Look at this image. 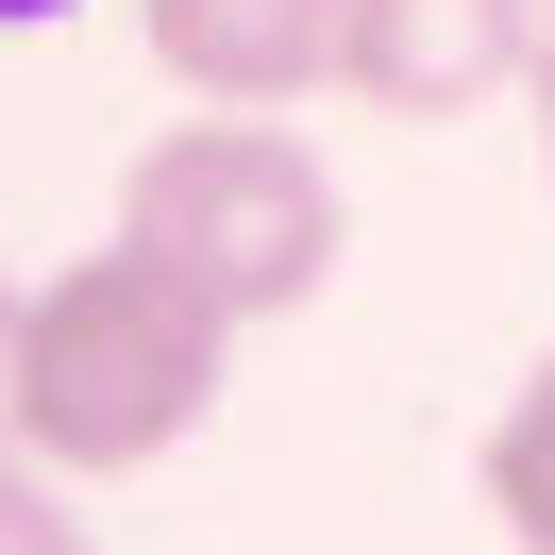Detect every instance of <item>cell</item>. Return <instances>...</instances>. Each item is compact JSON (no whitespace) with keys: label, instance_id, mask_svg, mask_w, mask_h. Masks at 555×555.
<instances>
[{"label":"cell","instance_id":"3957f363","mask_svg":"<svg viewBox=\"0 0 555 555\" xmlns=\"http://www.w3.org/2000/svg\"><path fill=\"white\" fill-rule=\"evenodd\" d=\"M152 68L185 85V102H236V118H286L337 85L353 51V0H135Z\"/></svg>","mask_w":555,"mask_h":555},{"label":"cell","instance_id":"6da1fadb","mask_svg":"<svg viewBox=\"0 0 555 555\" xmlns=\"http://www.w3.org/2000/svg\"><path fill=\"white\" fill-rule=\"evenodd\" d=\"M219 371H236V320L203 286H169L152 253H68V270L17 304V371H0V438L51 454L68 488H135L169 472L219 421Z\"/></svg>","mask_w":555,"mask_h":555},{"label":"cell","instance_id":"8992f818","mask_svg":"<svg viewBox=\"0 0 555 555\" xmlns=\"http://www.w3.org/2000/svg\"><path fill=\"white\" fill-rule=\"evenodd\" d=\"M0 555H118V539L85 521V488L51 472V454H17V438H0Z\"/></svg>","mask_w":555,"mask_h":555},{"label":"cell","instance_id":"52a82bcc","mask_svg":"<svg viewBox=\"0 0 555 555\" xmlns=\"http://www.w3.org/2000/svg\"><path fill=\"white\" fill-rule=\"evenodd\" d=\"M521 85L555 102V0H521Z\"/></svg>","mask_w":555,"mask_h":555},{"label":"cell","instance_id":"ba28073f","mask_svg":"<svg viewBox=\"0 0 555 555\" xmlns=\"http://www.w3.org/2000/svg\"><path fill=\"white\" fill-rule=\"evenodd\" d=\"M51 17H85V0H0V35H51Z\"/></svg>","mask_w":555,"mask_h":555},{"label":"cell","instance_id":"5b68a950","mask_svg":"<svg viewBox=\"0 0 555 555\" xmlns=\"http://www.w3.org/2000/svg\"><path fill=\"white\" fill-rule=\"evenodd\" d=\"M472 488H488V521H505L521 555H555V353H539V371L505 387V421H488Z\"/></svg>","mask_w":555,"mask_h":555},{"label":"cell","instance_id":"30bf717a","mask_svg":"<svg viewBox=\"0 0 555 555\" xmlns=\"http://www.w3.org/2000/svg\"><path fill=\"white\" fill-rule=\"evenodd\" d=\"M539 135H555V102H539Z\"/></svg>","mask_w":555,"mask_h":555},{"label":"cell","instance_id":"7a4b0ae2","mask_svg":"<svg viewBox=\"0 0 555 555\" xmlns=\"http://www.w3.org/2000/svg\"><path fill=\"white\" fill-rule=\"evenodd\" d=\"M118 253H152L169 286H203L219 320H304L320 286H337V253H353V185L320 169L286 118H236V102H203V118H169V135L118 169Z\"/></svg>","mask_w":555,"mask_h":555},{"label":"cell","instance_id":"277c9868","mask_svg":"<svg viewBox=\"0 0 555 555\" xmlns=\"http://www.w3.org/2000/svg\"><path fill=\"white\" fill-rule=\"evenodd\" d=\"M521 85V0H353V51H337V102L404 118V135H438V118L505 102Z\"/></svg>","mask_w":555,"mask_h":555},{"label":"cell","instance_id":"9c48e42d","mask_svg":"<svg viewBox=\"0 0 555 555\" xmlns=\"http://www.w3.org/2000/svg\"><path fill=\"white\" fill-rule=\"evenodd\" d=\"M17 304H35V286H17V270H0V371H17Z\"/></svg>","mask_w":555,"mask_h":555}]
</instances>
